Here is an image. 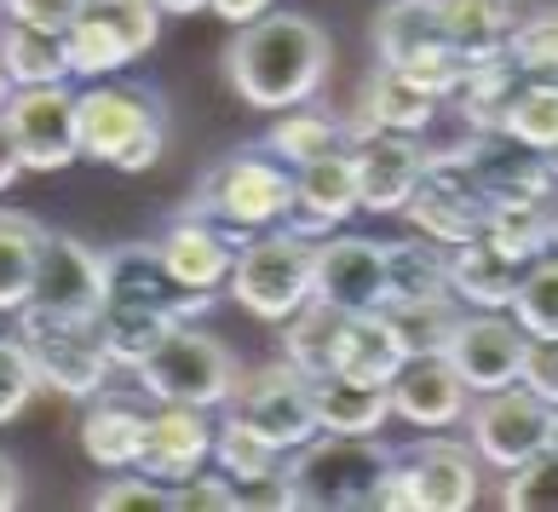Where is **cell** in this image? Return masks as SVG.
Masks as SVG:
<instances>
[{
	"label": "cell",
	"mask_w": 558,
	"mask_h": 512,
	"mask_svg": "<svg viewBox=\"0 0 558 512\" xmlns=\"http://www.w3.org/2000/svg\"><path fill=\"white\" fill-rule=\"evenodd\" d=\"M214 312V294L184 289L156 254V242H128L105 254V305H98V340L116 368H138L179 322Z\"/></svg>",
	"instance_id": "6da1fadb"
},
{
	"label": "cell",
	"mask_w": 558,
	"mask_h": 512,
	"mask_svg": "<svg viewBox=\"0 0 558 512\" xmlns=\"http://www.w3.org/2000/svg\"><path fill=\"white\" fill-rule=\"evenodd\" d=\"M335 64V40L323 24L300 12H265L242 24L225 47V81L236 87L247 110H294L312 105Z\"/></svg>",
	"instance_id": "7a4b0ae2"
},
{
	"label": "cell",
	"mask_w": 558,
	"mask_h": 512,
	"mask_svg": "<svg viewBox=\"0 0 558 512\" xmlns=\"http://www.w3.org/2000/svg\"><path fill=\"white\" fill-rule=\"evenodd\" d=\"M75 133L81 161L116 173H144L168 150V105L156 87H121V81H93L75 98Z\"/></svg>",
	"instance_id": "3957f363"
},
{
	"label": "cell",
	"mask_w": 558,
	"mask_h": 512,
	"mask_svg": "<svg viewBox=\"0 0 558 512\" xmlns=\"http://www.w3.org/2000/svg\"><path fill=\"white\" fill-rule=\"evenodd\" d=\"M288 208H294V168H288L282 156H271L265 145L219 156L214 168L196 179V196H191V214L214 219L236 236L271 231V224L288 219Z\"/></svg>",
	"instance_id": "277c9868"
},
{
	"label": "cell",
	"mask_w": 558,
	"mask_h": 512,
	"mask_svg": "<svg viewBox=\"0 0 558 512\" xmlns=\"http://www.w3.org/2000/svg\"><path fill=\"white\" fill-rule=\"evenodd\" d=\"M391 461H398V449H386L375 432H363V438L317 432L312 443L294 449V461L282 473H288V489H294V507L357 512V507H375V489H380Z\"/></svg>",
	"instance_id": "5b68a950"
},
{
	"label": "cell",
	"mask_w": 558,
	"mask_h": 512,
	"mask_svg": "<svg viewBox=\"0 0 558 512\" xmlns=\"http://www.w3.org/2000/svg\"><path fill=\"white\" fill-rule=\"evenodd\" d=\"M236 305L259 322H288L305 300L317 294V242L300 236L294 224H271L242 242V254L231 265Z\"/></svg>",
	"instance_id": "8992f818"
},
{
	"label": "cell",
	"mask_w": 558,
	"mask_h": 512,
	"mask_svg": "<svg viewBox=\"0 0 558 512\" xmlns=\"http://www.w3.org/2000/svg\"><path fill=\"white\" fill-rule=\"evenodd\" d=\"M138 392L150 403H191V409H225L236 392V357L225 352L214 334L191 329V322H179V329L156 345L150 357L138 368Z\"/></svg>",
	"instance_id": "52a82bcc"
},
{
	"label": "cell",
	"mask_w": 558,
	"mask_h": 512,
	"mask_svg": "<svg viewBox=\"0 0 558 512\" xmlns=\"http://www.w3.org/2000/svg\"><path fill=\"white\" fill-rule=\"evenodd\" d=\"M375 58L403 75H415L432 98H454L466 81V58L449 47L438 0H386L375 12Z\"/></svg>",
	"instance_id": "ba28073f"
},
{
	"label": "cell",
	"mask_w": 558,
	"mask_h": 512,
	"mask_svg": "<svg viewBox=\"0 0 558 512\" xmlns=\"http://www.w3.org/2000/svg\"><path fill=\"white\" fill-rule=\"evenodd\" d=\"M17 340L35 363V375L47 392H64V398H98L110 386V352L98 340V322H75V317H52V312H35L24 305L17 312Z\"/></svg>",
	"instance_id": "9c48e42d"
},
{
	"label": "cell",
	"mask_w": 558,
	"mask_h": 512,
	"mask_svg": "<svg viewBox=\"0 0 558 512\" xmlns=\"http://www.w3.org/2000/svg\"><path fill=\"white\" fill-rule=\"evenodd\" d=\"M161 35V7L156 0H81V12L64 29L70 75L105 81L144 58Z\"/></svg>",
	"instance_id": "30bf717a"
},
{
	"label": "cell",
	"mask_w": 558,
	"mask_h": 512,
	"mask_svg": "<svg viewBox=\"0 0 558 512\" xmlns=\"http://www.w3.org/2000/svg\"><path fill=\"white\" fill-rule=\"evenodd\" d=\"M225 409H231L236 420L254 426L259 438H271L282 455H294L300 443H312L323 432V426H317V380L300 375L288 357L236 375V392H231Z\"/></svg>",
	"instance_id": "8fae6325"
},
{
	"label": "cell",
	"mask_w": 558,
	"mask_h": 512,
	"mask_svg": "<svg viewBox=\"0 0 558 512\" xmlns=\"http://www.w3.org/2000/svg\"><path fill=\"white\" fill-rule=\"evenodd\" d=\"M466 438L478 449V461H489L495 473H512L519 461L542 455L553 443V403H542L519 380L501 392H478V403L466 409Z\"/></svg>",
	"instance_id": "7c38bea8"
},
{
	"label": "cell",
	"mask_w": 558,
	"mask_h": 512,
	"mask_svg": "<svg viewBox=\"0 0 558 512\" xmlns=\"http://www.w3.org/2000/svg\"><path fill=\"white\" fill-rule=\"evenodd\" d=\"M75 98L70 81H52V87H12L7 93V121L17 156H24V173H64L70 161H81V133H75Z\"/></svg>",
	"instance_id": "4fadbf2b"
},
{
	"label": "cell",
	"mask_w": 558,
	"mask_h": 512,
	"mask_svg": "<svg viewBox=\"0 0 558 512\" xmlns=\"http://www.w3.org/2000/svg\"><path fill=\"white\" fill-rule=\"evenodd\" d=\"M29 305L35 312H52V317L98 322V305H105V254L87 248L70 231H40Z\"/></svg>",
	"instance_id": "5bb4252c"
},
{
	"label": "cell",
	"mask_w": 558,
	"mask_h": 512,
	"mask_svg": "<svg viewBox=\"0 0 558 512\" xmlns=\"http://www.w3.org/2000/svg\"><path fill=\"white\" fill-rule=\"evenodd\" d=\"M345 150L357 168V202L363 214H403V202L415 196V184L426 173V145L409 133H380L363 115H351Z\"/></svg>",
	"instance_id": "9a60e30c"
},
{
	"label": "cell",
	"mask_w": 558,
	"mask_h": 512,
	"mask_svg": "<svg viewBox=\"0 0 558 512\" xmlns=\"http://www.w3.org/2000/svg\"><path fill=\"white\" fill-rule=\"evenodd\" d=\"M524 340L530 334L512 322V312H461L444 357L454 363V375L466 380V392L478 398V392H501V386L519 380Z\"/></svg>",
	"instance_id": "2e32d148"
},
{
	"label": "cell",
	"mask_w": 558,
	"mask_h": 512,
	"mask_svg": "<svg viewBox=\"0 0 558 512\" xmlns=\"http://www.w3.org/2000/svg\"><path fill=\"white\" fill-rule=\"evenodd\" d=\"M391 415L409 420L415 432H449V426L466 420L472 392L466 380L454 375V363L444 352H421V357H403V368L391 375Z\"/></svg>",
	"instance_id": "e0dca14e"
},
{
	"label": "cell",
	"mask_w": 558,
	"mask_h": 512,
	"mask_svg": "<svg viewBox=\"0 0 558 512\" xmlns=\"http://www.w3.org/2000/svg\"><path fill=\"white\" fill-rule=\"evenodd\" d=\"M317 300L340 312H380L386 305V242L375 236H323L317 242Z\"/></svg>",
	"instance_id": "ac0fdd59"
},
{
	"label": "cell",
	"mask_w": 558,
	"mask_h": 512,
	"mask_svg": "<svg viewBox=\"0 0 558 512\" xmlns=\"http://www.w3.org/2000/svg\"><path fill=\"white\" fill-rule=\"evenodd\" d=\"M214 461V420L208 409L191 403H156L150 426H144V449H138V473H150L161 484H184L191 473Z\"/></svg>",
	"instance_id": "d6986e66"
},
{
	"label": "cell",
	"mask_w": 558,
	"mask_h": 512,
	"mask_svg": "<svg viewBox=\"0 0 558 512\" xmlns=\"http://www.w3.org/2000/svg\"><path fill=\"white\" fill-rule=\"evenodd\" d=\"M242 242L247 236H236V231H225V224H214V219H202V214L184 208L168 231L156 236V254L168 259V271L184 282V289L219 294L225 282H231V265L242 254Z\"/></svg>",
	"instance_id": "ffe728a7"
},
{
	"label": "cell",
	"mask_w": 558,
	"mask_h": 512,
	"mask_svg": "<svg viewBox=\"0 0 558 512\" xmlns=\"http://www.w3.org/2000/svg\"><path fill=\"white\" fill-rule=\"evenodd\" d=\"M357 168H351V150H328L317 161H305V168H294V208H288L282 224H294L300 236H335L340 224L357 214Z\"/></svg>",
	"instance_id": "44dd1931"
},
{
	"label": "cell",
	"mask_w": 558,
	"mask_h": 512,
	"mask_svg": "<svg viewBox=\"0 0 558 512\" xmlns=\"http://www.w3.org/2000/svg\"><path fill=\"white\" fill-rule=\"evenodd\" d=\"M409 478H415V496H421V512H466L478 507V449L472 443H454L444 432L421 438L415 449L403 455Z\"/></svg>",
	"instance_id": "7402d4cb"
},
{
	"label": "cell",
	"mask_w": 558,
	"mask_h": 512,
	"mask_svg": "<svg viewBox=\"0 0 558 512\" xmlns=\"http://www.w3.org/2000/svg\"><path fill=\"white\" fill-rule=\"evenodd\" d=\"M472 179H478L484 202H553L558 196V179L547 168V156L512 145L501 133L478 138V150H472Z\"/></svg>",
	"instance_id": "603a6c76"
},
{
	"label": "cell",
	"mask_w": 558,
	"mask_h": 512,
	"mask_svg": "<svg viewBox=\"0 0 558 512\" xmlns=\"http://www.w3.org/2000/svg\"><path fill=\"white\" fill-rule=\"evenodd\" d=\"M444 98H432L415 75L391 70V64H375L363 81V98H357V115L368 121V127L380 133H409V138H426L432 121H438Z\"/></svg>",
	"instance_id": "cb8c5ba5"
},
{
	"label": "cell",
	"mask_w": 558,
	"mask_h": 512,
	"mask_svg": "<svg viewBox=\"0 0 558 512\" xmlns=\"http://www.w3.org/2000/svg\"><path fill=\"white\" fill-rule=\"evenodd\" d=\"M144 426H150V415L121 398V392H98L93 409L81 415V455H87L93 466H105V473H128V466H138V449H144Z\"/></svg>",
	"instance_id": "d4e9b609"
},
{
	"label": "cell",
	"mask_w": 558,
	"mask_h": 512,
	"mask_svg": "<svg viewBox=\"0 0 558 512\" xmlns=\"http://www.w3.org/2000/svg\"><path fill=\"white\" fill-rule=\"evenodd\" d=\"M519 271L501 248H489L484 236L454 242L449 248V294L466 305V312H512V294H519Z\"/></svg>",
	"instance_id": "484cf974"
},
{
	"label": "cell",
	"mask_w": 558,
	"mask_h": 512,
	"mask_svg": "<svg viewBox=\"0 0 558 512\" xmlns=\"http://www.w3.org/2000/svg\"><path fill=\"white\" fill-rule=\"evenodd\" d=\"M345 322L351 312H340V305H328V300H305L294 317L282 322V357L300 368V375H335V363H340V340H345Z\"/></svg>",
	"instance_id": "4316f807"
},
{
	"label": "cell",
	"mask_w": 558,
	"mask_h": 512,
	"mask_svg": "<svg viewBox=\"0 0 558 512\" xmlns=\"http://www.w3.org/2000/svg\"><path fill=\"white\" fill-rule=\"evenodd\" d=\"M403 340L398 329L386 322V312H351L345 322V340H340V363L335 375H351V380H368V386H391V375L403 368Z\"/></svg>",
	"instance_id": "83f0119b"
},
{
	"label": "cell",
	"mask_w": 558,
	"mask_h": 512,
	"mask_svg": "<svg viewBox=\"0 0 558 512\" xmlns=\"http://www.w3.org/2000/svg\"><path fill=\"white\" fill-rule=\"evenodd\" d=\"M449 47L466 58V64H484V58H507V35L519 24L512 0H438Z\"/></svg>",
	"instance_id": "f1b7e54d"
},
{
	"label": "cell",
	"mask_w": 558,
	"mask_h": 512,
	"mask_svg": "<svg viewBox=\"0 0 558 512\" xmlns=\"http://www.w3.org/2000/svg\"><path fill=\"white\" fill-rule=\"evenodd\" d=\"M391 420V392L386 386H368V380H351V375H323L317 380V426L323 432H380Z\"/></svg>",
	"instance_id": "f546056e"
},
{
	"label": "cell",
	"mask_w": 558,
	"mask_h": 512,
	"mask_svg": "<svg viewBox=\"0 0 558 512\" xmlns=\"http://www.w3.org/2000/svg\"><path fill=\"white\" fill-rule=\"evenodd\" d=\"M0 64H7L12 87H52L70 81V52L58 29H35V24H0Z\"/></svg>",
	"instance_id": "4dcf8cb0"
},
{
	"label": "cell",
	"mask_w": 558,
	"mask_h": 512,
	"mask_svg": "<svg viewBox=\"0 0 558 512\" xmlns=\"http://www.w3.org/2000/svg\"><path fill=\"white\" fill-rule=\"evenodd\" d=\"M484 242L501 248L512 265H530L553 248V202H489Z\"/></svg>",
	"instance_id": "1f68e13d"
},
{
	"label": "cell",
	"mask_w": 558,
	"mask_h": 512,
	"mask_svg": "<svg viewBox=\"0 0 558 512\" xmlns=\"http://www.w3.org/2000/svg\"><path fill=\"white\" fill-rule=\"evenodd\" d=\"M421 294H449V248L415 231L409 242H386V305Z\"/></svg>",
	"instance_id": "d6a6232c"
},
{
	"label": "cell",
	"mask_w": 558,
	"mask_h": 512,
	"mask_svg": "<svg viewBox=\"0 0 558 512\" xmlns=\"http://www.w3.org/2000/svg\"><path fill=\"white\" fill-rule=\"evenodd\" d=\"M501 138L524 150H553L558 145V81L553 75H524L507 98Z\"/></svg>",
	"instance_id": "836d02e7"
},
{
	"label": "cell",
	"mask_w": 558,
	"mask_h": 512,
	"mask_svg": "<svg viewBox=\"0 0 558 512\" xmlns=\"http://www.w3.org/2000/svg\"><path fill=\"white\" fill-rule=\"evenodd\" d=\"M380 312H386L391 329H398L403 352L421 357V352H444L466 305L454 294H421V300H391V305H380Z\"/></svg>",
	"instance_id": "e575fe53"
},
{
	"label": "cell",
	"mask_w": 558,
	"mask_h": 512,
	"mask_svg": "<svg viewBox=\"0 0 558 512\" xmlns=\"http://www.w3.org/2000/svg\"><path fill=\"white\" fill-rule=\"evenodd\" d=\"M340 145H345V127H340V121L328 115V110H305V105L277 110L271 133H265V150L282 156L288 168H305V161H317V156L340 150Z\"/></svg>",
	"instance_id": "d590c367"
},
{
	"label": "cell",
	"mask_w": 558,
	"mask_h": 512,
	"mask_svg": "<svg viewBox=\"0 0 558 512\" xmlns=\"http://www.w3.org/2000/svg\"><path fill=\"white\" fill-rule=\"evenodd\" d=\"M40 231L29 214L17 208H0V312H24L29 305V282H35V248H40Z\"/></svg>",
	"instance_id": "8d00e7d4"
},
{
	"label": "cell",
	"mask_w": 558,
	"mask_h": 512,
	"mask_svg": "<svg viewBox=\"0 0 558 512\" xmlns=\"http://www.w3.org/2000/svg\"><path fill=\"white\" fill-rule=\"evenodd\" d=\"M214 461H219V473L231 478V484H254V478H271L282 473V449L271 438H259L247 420H225L214 426Z\"/></svg>",
	"instance_id": "74e56055"
},
{
	"label": "cell",
	"mask_w": 558,
	"mask_h": 512,
	"mask_svg": "<svg viewBox=\"0 0 558 512\" xmlns=\"http://www.w3.org/2000/svg\"><path fill=\"white\" fill-rule=\"evenodd\" d=\"M512 322L535 340H558V254L547 248L519 271V294H512Z\"/></svg>",
	"instance_id": "f35d334b"
},
{
	"label": "cell",
	"mask_w": 558,
	"mask_h": 512,
	"mask_svg": "<svg viewBox=\"0 0 558 512\" xmlns=\"http://www.w3.org/2000/svg\"><path fill=\"white\" fill-rule=\"evenodd\" d=\"M501 507L507 512H558V449L547 443L542 455L519 461L501 484Z\"/></svg>",
	"instance_id": "ab89813d"
},
{
	"label": "cell",
	"mask_w": 558,
	"mask_h": 512,
	"mask_svg": "<svg viewBox=\"0 0 558 512\" xmlns=\"http://www.w3.org/2000/svg\"><path fill=\"white\" fill-rule=\"evenodd\" d=\"M507 58L519 64V75L558 81V17H519L507 35Z\"/></svg>",
	"instance_id": "60d3db41"
},
{
	"label": "cell",
	"mask_w": 558,
	"mask_h": 512,
	"mask_svg": "<svg viewBox=\"0 0 558 512\" xmlns=\"http://www.w3.org/2000/svg\"><path fill=\"white\" fill-rule=\"evenodd\" d=\"M35 392H40V375H35V363H29V352H24V340H17V334H12V340L0 334V426L24 415Z\"/></svg>",
	"instance_id": "b9f144b4"
},
{
	"label": "cell",
	"mask_w": 558,
	"mask_h": 512,
	"mask_svg": "<svg viewBox=\"0 0 558 512\" xmlns=\"http://www.w3.org/2000/svg\"><path fill=\"white\" fill-rule=\"evenodd\" d=\"M93 507H105V512H144V507H161V512H173V489L150 478V473H138V466H128V478H110L105 489L93 496Z\"/></svg>",
	"instance_id": "7bdbcfd3"
},
{
	"label": "cell",
	"mask_w": 558,
	"mask_h": 512,
	"mask_svg": "<svg viewBox=\"0 0 558 512\" xmlns=\"http://www.w3.org/2000/svg\"><path fill=\"white\" fill-rule=\"evenodd\" d=\"M173 512H236V484L225 473H191L184 484H173Z\"/></svg>",
	"instance_id": "ee69618b"
},
{
	"label": "cell",
	"mask_w": 558,
	"mask_h": 512,
	"mask_svg": "<svg viewBox=\"0 0 558 512\" xmlns=\"http://www.w3.org/2000/svg\"><path fill=\"white\" fill-rule=\"evenodd\" d=\"M519 386H530L542 403L558 409V340H524V363H519Z\"/></svg>",
	"instance_id": "f6af8a7d"
},
{
	"label": "cell",
	"mask_w": 558,
	"mask_h": 512,
	"mask_svg": "<svg viewBox=\"0 0 558 512\" xmlns=\"http://www.w3.org/2000/svg\"><path fill=\"white\" fill-rule=\"evenodd\" d=\"M12 24H35V29H70V17L81 12V0H0Z\"/></svg>",
	"instance_id": "bcb514c9"
},
{
	"label": "cell",
	"mask_w": 558,
	"mask_h": 512,
	"mask_svg": "<svg viewBox=\"0 0 558 512\" xmlns=\"http://www.w3.org/2000/svg\"><path fill=\"white\" fill-rule=\"evenodd\" d=\"M375 507H380V512H421L415 478H409V466H403V461H391V466H386V478H380V489H375Z\"/></svg>",
	"instance_id": "7dc6e473"
},
{
	"label": "cell",
	"mask_w": 558,
	"mask_h": 512,
	"mask_svg": "<svg viewBox=\"0 0 558 512\" xmlns=\"http://www.w3.org/2000/svg\"><path fill=\"white\" fill-rule=\"evenodd\" d=\"M271 7H277V0H208V12H214V17H225L231 29L254 24V17H265Z\"/></svg>",
	"instance_id": "c3c4849f"
},
{
	"label": "cell",
	"mask_w": 558,
	"mask_h": 512,
	"mask_svg": "<svg viewBox=\"0 0 558 512\" xmlns=\"http://www.w3.org/2000/svg\"><path fill=\"white\" fill-rule=\"evenodd\" d=\"M17 179H24V156H17L12 133H7V121H0V196H7Z\"/></svg>",
	"instance_id": "681fc988"
},
{
	"label": "cell",
	"mask_w": 558,
	"mask_h": 512,
	"mask_svg": "<svg viewBox=\"0 0 558 512\" xmlns=\"http://www.w3.org/2000/svg\"><path fill=\"white\" fill-rule=\"evenodd\" d=\"M17 501H24V473H17L12 455H0V512H12Z\"/></svg>",
	"instance_id": "f907efd6"
},
{
	"label": "cell",
	"mask_w": 558,
	"mask_h": 512,
	"mask_svg": "<svg viewBox=\"0 0 558 512\" xmlns=\"http://www.w3.org/2000/svg\"><path fill=\"white\" fill-rule=\"evenodd\" d=\"M519 17H558V0H512Z\"/></svg>",
	"instance_id": "816d5d0a"
},
{
	"label": "cell",
	"mask_w": 558,
	"mask_h": 512,
	"mask_svg": "<svg viewBox=\"0 0 558 512\" xmlns=\"http://www.w3.org/2000/svg\"><path fill=\"white\" fill-rule=\"evenodd\" d=\"M161 17H191V12H208V0H156Z\"/></svg>",
	"instance_id": "f5cc1de1"
},
{
	"label": "cell",
	"mask_w": 558,
	"mask_h": 512,
	"mask_svg": "<svg viewBox=\"0 0 558 512\" xmlns=\"http://www.w3.org/2000/svg\"><path fill=\"white\" fill-rule=\"evenodd\" d=\"M7 93H12V81H7V64H0V110H7Z\"/></svg>",
	"instance_id": "db71d44e"
},
{
	"label": "cell",
	"mask_w": 558,
	"mask_h": 512,
	"mask_svg": "<svg viewBox=\"0 0 558 512\" xmlns=\"http://www.w3.org/2000/svg\"><path fill=\"white\" fill-rule=\"evenodd\" d=\"M542 156H547V168H553V179H558V145H553V150H542Z\"/></svg>",
	"instance_id": "11a10c76"
},
{
	"label": "cell",
	"mask_w": 558,
	"mask_h": 512,
	"mask_svg": "<svg viewBox=\"0 0 558 512\" xmlns=\"http://www.w3.org/2000/svg\"><path fill=\"white\" fill-rule=\"evenodd\" d=\"M553 254H558V202H553Z\"/></svg>",
	"instance_id": "9f6ffc18"
},
{
	"label": "cell",
	"mask_w": 558,
	"mask_h": 512,
	"mask_svg": "<svg viewBox=\"0 0 558 512\" xmlns=\"http://www.w3.org/2000/svg\"><path fill=\"white\" fill-rule=\"evenodd\" d=\"M0 24H7V7H0Z\"/></svg>",
	"instance_id": "6f0895ef"
}]
</instances>
